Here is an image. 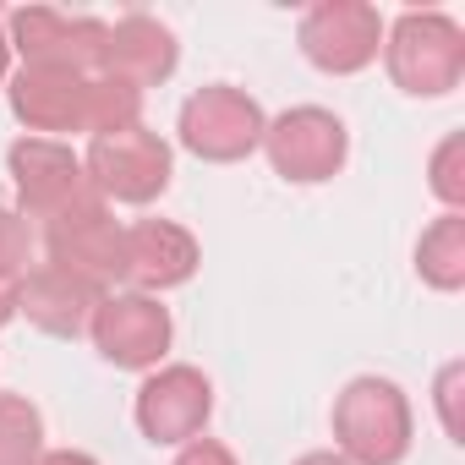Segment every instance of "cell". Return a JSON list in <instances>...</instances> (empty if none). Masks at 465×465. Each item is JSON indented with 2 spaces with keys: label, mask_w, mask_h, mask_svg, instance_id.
<instances>
[{
  "label": "cell",
  "mask_w": 465,
  "mask_h": 465,
  "mask_svg": "<svg viewBox=\"0 0 465 465\" xmlns=\"http://www.w3.org/2000/svg\"><path fill=\"white\" fill-rule=\"evenodd\" d=\"M460 153H465V137H460V132H449V137L438 143V153H432V192L449 203V213H460V203H465V170H460Z\"/></svg>",
  "instance_id": "19"
},
{
  "label": "cell",
  "mask_w": 465,
  "mask_h": 465,
  "mask_svg": "<svg viewBox=\"0 0 465 465\" xmlns=\"http://www.w3.org/2000/svg\"><path fill=\"white\" fill-rule=\"evenodd\" d=\"M296 465H351V460H340V454H329V449H318V454H302Z\"/></svg>",
  "instance_id": "25"
},
{
  "label": "cell",
  "mask_w": 465,
  "mask_h": 465,
  "mask_svg": "<svg viewBox=\"0 0 465 465\" xmlns=\"http://www.w3.org/2000/svg\"><path fill=\"white\" fill-rule=\"evenodd\" d=\"M454 389H460V367H443V378H438V405H443V427H449V438H460V416H454Z\"/></svg>",
  "instance_id": "22"
},
{
  "label": "cell",
  "mask_w": 465,
  "mask_h": 465,
  "mask_svg": "<svg viewBox=\"0 0 465 465\" xmlns=\"http://www.w3.org/2000/svg\"><path fill=\"white\" fill-rule=\"evenodd\" d=\"M17 285H23V280H0V329L17 318Z\"/></svg>",
  "instance_id": "24"
},
{
  "label": "cell",
  "mask_w": 465,
  "mask_h": 465,
  "mask_svg": "<svg viewBox=\"0 0 465 465\" xmlns=\"http://www.w3.org/2000/svg\"><path fill=\"white\" fill-rule=\"evenodd\" d=\"M411 400L389 378H351L334 394V454L351 465H400L411 454Z\"/></svg>",
  "instance_id": "1"
},
{
  "label": "cell",
  "mask_w": 465,
  "mask_h": 465,
  "mask_svg": "<svg viewBox=\"0 0 465 465\" xmlns=\"http://www.w3.org/2000/svg\"><path fill=\"white\" fill-rule=\"evenodd\" d=\"M88 334H94V351L110 367L148 372V367L164 361V351L175 340V323H170V307H159V296L110 291V296H99V307L88 318Z\"/></svg>",
  "instance_id": "7"
},
{
  "label": "cell",
  "mask_w": 465,
  "mask_h": 465,
  "mask_svg": "<svg viewBox=\"0 0 465 465\" xmlns=\"http://www.w3.org/2000/svg\"><path fill=\"white\" fill-rule=\"evenodd\" d=\"M175 61H181L175 34H170L159 17L132 12V17L110 23L99 72H104V77H121V83H132V88H153V83H164V77L175 72Z\"/></svg>",
  "instance_id": "14"
},
{
  "label": "cell",
  "mask_w": 465,
  "mask_h": 465,
  "mask_svg": "<svg viewBox=\"0 0 465 465\" xmlns=\"http://www.w3.org/2000/svg\"><path fill=\"white\" fill-rule=\"evenodd\" d=\"M34 465H99L94 454H83V449H45Z\"/></svg>",
  "instance_id": "23"
},
{
  "label": "cell",
  "mask_w": 465,
  "mask_h": 465,
  "mask_svg": "<svg viewBox=\"0 0 465 465\" xmlns=\"http://www.w3.org/2000/svg\"><path fill=\"white\" fill-rule=\"evenodd\" d=\"M416 274L432 285V291H460L465 285V219L460 213H443L421 230L416 242Z\"/></svg>",
  "instance_id": "16"
},
{
  "label": "cell",
  "mask_w": 465,
  "mask_h": 465,
  "mask_svg": "<svg viewBox=\"0 0 465 465\" xmlns=\"http://www.w3.org/2000/svg\"><path fill=\"white\" fill-rule=\"evenodd\" d=\"M28 252H34V230L23 213L0 208V280H23L28 274Z\"/></svg>",
  "instance_id": "20"
},
{
  "label": "cell",
  "mask_w": 465,
  "mask_h": 465,
  "mask_svg": "<svg viewBox=\"0 0 465 465\" xmlns=\"http://www.w3.org/2000/svg\"><path fill=\"white\" fill-rule=\"evenodd\" d=\"M143 126V88L121 83V77H88V137H110V132H132Z\"/></svg>",
  "instance_id": "17"
},
{
  "label": "cell",
  "mask_w": 465,
  "mask_h": 465,
  "mask_svg": "<svg viewBox=\"0 0 465 465\" xmlns=\"http://www.w3.org/2000/svg\"><path fill=\"white\" fill-rule=\"evenodd\" d=\"M45 454V416L28 394H0V465H34Z\"/></svg>",
  "instance_id": "18"
},
{
  "label": "cell",
  "mask_w": 465,
  "mask_h": 465,
  "mask_svg": "<svg viewBox=\"0 0 465 465\" xmlns=\"http://www.w3.org/2000/svg\"><path fill=\"white\" fill-rule=\"evenodd\" d=\"M6 170H12V186H17V203H23V219H61L83 203H94V181L83 170V159L61 143V137H17L6 148Z\"/></svg>",
  "instance_id": "6"
},
{
  "label": "cell",
  "mask_w": 465,
  "mask_h": 465,
  "mask_svg": "<svg viewBox=\"0 0 465 465\" xmlns=\"http://www.w3.org/2000/svg\"><path fill=\"white\" fill-rule=\"evenodd\" d=\"M12 115L28 126V137L50 132H83L88 126V77L55 72V66H23L6 88Z\"/></svg>",
  "instance_id": "13"
},
{
  "label": "cell",
  "mask_w": 465,
  "mask_h": 465,
  "mask_svg": "<svg viewBox=\"0 0 465 465\" xmlns=\"http://www.w3.org/2000/svg\"><path fill=\"white\" fill-rule=\"evenodd\" d=\"M94 307H99V296H94L83 280H72V274H61V269H50V263H39V269L23 274V285H17V312H23L34 329L55 334V340L88 334Z\"/></svg>",
  "instance_id": "15"
},
{
  "label": "cell",
  "mask_w": 465,
  "mask_h": 465,
  "mask_svg": "<svg viewBox=\"0 0 465 465\" xmlns=\"http://www.w3.org/2000/svg\"><path fill=\"white\" fill-rule=\"evenodd\" d=\"M263 153L274 164V175L296 181V186H318L329 175H340L345 153H351V132L334 110L323 104H296L280 121H269L263 132Z\"/></svg>",
  "instance_id": "9"
},
{
  "label": "cell",
  "mask_w": 465,
  "mask_h": 465,
  "mask_svg": "<svg viewBox=\"0 0 465 465\" xmlns=\"http://www.w3.org/2000/svg\"><path fill=\"white\" fill-rule=\"evenodd\" d=\"M6 72H12V45H6V28H0V83H6Z\"/></svg>",
  "instance_id": "26"
},
{
  "label": "cell",
  "mask_w": 465,
  "mask_h": 465,
  "mask_svg": "<svg viewBox=\"0 0 465 465\" xmlns=\"http://www.w3.org/2000/svg\"><path fill=\"white\" fill-rule=\"evenodd\" d=\"M45 258L50 269L83 280L94 296H110L126 285V224H115L110 203L94 197L45 224Z\"/></svg>",
  "instance_id": "3"
},
{
  "label": "cell",
  "mask_w": 465,
  "mask_h": 465,
  "mask_svg": "<svg viewBox=\"0 0 465 465\" xmlns=\"http://www.w3.org/2000/svg\"><path fill=\"white\" fill-rule=\"evenodd\" d=\"M175 465H236V454L224 443H213V438H192V443H181Z\"/></svg>",
  "instance_id": "21"
},
{
  "label": "cell",
  "mask_w": 465,
  "mask_h": 465,
  "mask_svg": "<svg viewBox=\"0 0 465 465\" xmlns=\"http://www.w3.org/2000/svg\"><path fill=\"white\" fill-rule=\"evenodd\" d=\"M6 28H12L6 45L23 50V66H55V72L99 77L110 23L72 17V12H55V6H23V12L6 17Z\"/></svg>",
  "instance_id": "10"
},
{
  "label": "cell",
  "mask_w": 465,
  "mask_h": 465,
  "mask_svg": "<svg viewBox=\"0 0 465 465\" xmlns=\"http://www.w3.org/2000/svg\"><path fill=\"white\" fill-rule=\"evenodd\" d=\"M197 242L175 219H137L126 224V285L143 296L175 291L197 274Z\"/></svg>",
  "instance_id": "12"
},
{
  "label": "cell",
  "mask_w": 465,
  "mask_h": 465,
  "mask_svg": "<svg viewBox=\"0 0 465 465\" xmlns=\"http://www.w3.org/2000/svg\"><path fill=\"white\" fill-rule=\"evenodd\" d=\"M132 411H137V427L148 443H192V438H203V427L213 416V383L197 367L175 361V367L148 372Z\"/></svg>",
  "instance_id": "11"
},
{
  "label": "cell",
  "mask_w": 465,
  "mask_h": 465,
  "mask_svg": "<svg viewBox=\"0 0 465 465\" xmlns=\"http://www.w3.org/2000/svg\"><path fill=\"white\" fill-rule=\"evenodd\" d=\"M83 170L94 181V192L104 203H153L164 197L170 175H175V159H170V143L148 126H132V132H110V137H94L88 153H83Z\"/></svg>",
  "instance_id": "5"
},
{
  "label": "cell",
  "mask_w": 465,
  "mask_h": 465,
  "mask_svg": "<svg viewBox=\"0 0 465 465\" xmlns=\"http://www.w3.org/2000/svg\"><path fill=\"white\" fill-rule=\"evenodd\" d=\"M181 148L208 159V164H236L247 153L263 148V132H269V115L252 94L230 88V83H208L197 88L186 104H181Z\"/></svg>",
  "instance_id": "4"
},
{
  "label": "cell",
  "mask_w": 465,
  "mask_h": 465,
  "mask_svg": "<svg viewBox=\"0 0 465 465\" xmlns=\"http://www.w3.org/2000/svg\"><path fill=\"white\" fill-rule=\"evenodd\" d=\"M302 55L329 77H356L383 50V17L367 0H318L302 12Z\"/></svg>",
  "instance_id": "8"
},
{
  "label": "cell",
  "mask_w": 465,
  "mask_h": 465,
  "mask_svg": "<svg viewBox=\"0 0 465 465\" xmlns=\"http://www.w3.org/2000/svg\"><path fill=\"white\" fill-rule=\"evenodd\" d=\"M383 66L400 94L411 99H443L465 77V34L443 12H405L383 34Z\"/></svg>",
  "instance_id": "2"
}]
</instances>
